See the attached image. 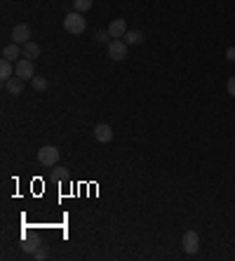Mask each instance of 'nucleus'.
Returning a JSON list of instances; mask_svg holds the SVG:
<instances>
[{
	"mask_svg": "<svg viewBox=\"0 0 235 261\" xmlns=\"http://www.w3.org/2000/svg\"><path fill=\"white\" fill-rule=\"evenodd\" d=\"M31 82H33V90H36V92H45V90H47V80L40 78V76H36Z\"/></svg>",
	"mask_w": 235,
	"mask_h": 261,
	"instance_id": "dca6fc26",
	"label": "nucleus"
},
{
	"mask_svg": "<svg viewBox=\"0 0 235 261\" xmlns=\"http://www.w3.org/2000/svg\"><path fill=\"white\" fill-rule=\"evenodd\" d=\"M50 177H52L54 181H64L66 177H68V172H66L64 167H59V165H54L52 172H50Z\"/></svg>",
	"mask_w": 235,
	"mask_h": 261,
	"instance_id": "4468645a",
	"label": "nucleus"
},
{
	"mask_svg": "<svg viewBox=\"0 0 235 261\" xmlns=\"http://www.w3.org/2000/svg\"><path fill=\"white\" fill-rule=\"evenodd\" d=\"M64 28L68 33H73V36H80V33H85V28H87V21H85V17L82 12H68L64 17Z\"/></svg>",
	"mask_w": 235,
	"mask_h": 261,
	"instance_id": "f257e3e1",
	"label": "nucleus"
},
{
	"mask_svg": "<svg viewBox=\"0 0 235 261\" xmlns=\"http://www.w3.org/2000/svg\"><path fill=\"white\" fill-rule=\"evenodd\" d=\"M73 7H76V12H87L92 7V0H73Z\"/></svg>",
	"mask_w": 235,
	"mask_h": 261,
	"instance_id": "2eb2a0df",
	"label": "nucleus"
},
{
	"mask_svg": "<svg viewBox=\"0 0 235 261\" xmlns=\"http://www.w3.org/2000/svg\"><path fill=\"white\" fill-rule=\"evenodd\" d=\"M24 54V50L17 45V42H12V45H7L5 50H2V59H7V61H14L17 57H21Z\"/></svg>",
	"mask_w": 235,
	"mask_h": 261,
	"instance_id": "9d476101",
	"label": "nucleus"
},
{
	"mask_svg": "<svg viewBox=\"0 0 235 261\" xmlns=\"http://www.w3.org/2000/svg\"><path fill=\"white\" fill-rule=\"evenodd\" d=\"M226 87H228V94H231V97H235V76H233V78H228V85H226Z\"/></svg>",
	"mask_w": 235,
	"mask_h": 261,
	"instance_id": "aec40b11",
	"label": "nucleus"
},
{
	"mask_svg": "<svg viewBox=\"0 0 235 261\" xmlns=\"http://www.w3.org/2000/svg\"><path fill=\"white\" fill-rule=\"evenodd\" d=\"M33 257H36V259H47V247H38Z\"/></svg>",
	"mask_w": 235,
	"mask_h": 261,
	"instance_id": "6ab92c4d",
	"label": "nucleus"
},
{
	"mask_svg": "<svg viewBox=\"0 0 235 261\" xmlns=\"http://www.w3.org/2000/svg\"><path fill=\"white\" fill-rule=\"evenodd\" d=\"M28 40H31V28H28L26 24H17V26L12 28V42L26 45Z\"/></svg>",
	"mask_w": 235,
	"mask_h": 261,
	"instance_id": "423d86ee",
	"label": "nucleus"
},
{
	"mask_svg": "<svg viewBox=\"0 0 235 261\" xmlns=\"http://www.w3.org/2000/svg\"><path fill=\"white\" fill-rule=\"evenodd\" d=\"M181 245H183V252H188V254H196L197 247H200V235H197L196 231H186V233H183Z\"/></svg>",
	"mask_w": 235,
	"mask_h": 261,
	"instance_id": "39448f33",
	"label": "nucleus"
},
{
	"mask_svg": "<svg viewBox=\"0 0 235 261\" xmlns=\"http://www.w3.org/2000/svg\"><path fill=\"white\" fill-rule=\"evenodd\" d=\"M24 82H26V80H21L19 76H17V78L12 76L10 80H5V90H7V94H14V97H17V94L24 92Z\"/></svg>",
	"mask_w": 235,
	"mask_h": 261,
	"instance_id": "1a4fd4ad",
	"label": "nucleus"
},
{
	"mask_svg": "<svg viewBox=\"0 0 235 261\" xmlns=\"http://www.w3.org/2000/svg\"><path fill=\"white\" fill-rule=\"evenodd\" d=\"M108 38H111L108 31H97V33H94V40H97V42H106Z\"/></svg>",
	"mask_w": 235,
	"mask_h": 261,
	"instance_id": "a211bd4d",
	"label": "nucleus"
},
{
	"mask_svg": "<svg viewBox=\"0 0 235 261\" xmlns=\"http://www.w3.org/2000/svg\"><path fill=\"white\" fill-rule=\"evenodd\" d=\"M94 139H97V141H101V144H108V141L113 139V130H111V125H106V122L97 125V127H94Z\"/></svg>",
	"mask_w": 235,
	"mask_h": 261,
	"instance_id": "6e6552de",
	"label": "nucleus"
},
{
	"mask_svg": "<svg viewBox=\"0 0 235 261\" xmlns=\"http://www.w3.org/2000/svg\"><path fill=\"white\" fill-rule=\"evenodd\" d=\"M226 59L235 61V47H228V50H226Z\"/></svg>",
	"mask_w": 235,
	"mask_h": 261,
	"instance_id": "412c9836",
	"label": "nucleus"
},
{
	"mask_svg": "<svg viewBox=\"0 0 235 261\" xmlns=\"http://www.w3.org/2000/svg\"><path fill=\"white\" fill-rule=\"evenodd\" d=\"M14 76V68H12V61H7V59H2L0 61V78H2V82L5 80H10Z\"/></svg>",
	"mask_w": 235,
	"mask_h": 261,
	"instance_id": "ddd939ff",
	"label": "nucleus"
},
{
	"mask_svg": "<svg viewBox=\"0 0 235 261\" xmlns=\"http://www.w3.org/2000/svg\"><path fill=\"white\" fill-rule=\"evenodd\" d=\"M127 31H130V28H127V21H125V19H113V21L108 24V36H111V38H125Z\"/></svg>",
	"mask_w": 235,
	"mask_h": 261,
	"instance_id": "0eeeda50",
	"label": "nucleus"
},
{
	"mask_svg": "<svg viewBox=\"0 0 235 261\" xmlns=\"http://www.w3.org/2000/svg\"><path fill=\"white\" fill-rule=\"evenodd\" d=\"M21 249L28 252V254H36V249H38V240H26V242L21 245Z\"/></svg>",
	"mask_w": 235,
	"mask_h": 261,
	"instance_id": "f3484780",
	"label": "nucleus"
},
{
	"mask_svg": "<svg viewBox=\"0 0 235 261\" xmlns=\"http://www.w3.org/2000/svg\"><path fill=\"white\" fill-rule=\"evenodd\" d=\"M14 76H19L21 80H33L36 78V61L31 59H19L14 66Z\"/></svg>",
	"mask_w": 235,
	"mask_h": 261,
	"instance_id": "20e7f679",
	"label": "nucleus"
},
{
	"mask_svg": "<svg viewBox=\"0 0 235 261\" xmlns=\"http://www.w3.org/2000/svg\"><path fill=\"white\" fill-rule=\"evenodd\" d=\"M21 50H24V57H26V59H31V61H36V59L40 57V47L33 42V40H28L26 45H21Z\"/></svg>",
	"mask_w": 235,
	"mask_h": 261,
	"instance_id": "9b49d317",
	"label": "nucleus"
},
{
	"mask_svg": "<svg viewBox=\"0 0 235 261\" xmlns=\"http://www.w3.org/2000/svg\"><path fill=\"white\" fill-rule=\"evenodd\" d=\"M38 162L45 167H54L59 162V148L57 146H42L38 151Z\"/></svg>",
	"mask_w": 235,
	"mask_h": 261,
	"instance_id": "f03ea898",
	"label": "nucleus"
},
{
	"mask_svg": "<svg viewBox=\"0 0 235 261\" xmlns=\"http://www.w3.org/2000/svg\"><path fill=\"white\" fill-rule=\"evenodd\" d=\"M125 38H127V40H125L127 45H139V42L144 40V33H141L139 28H130V31L125 33Z\"/></svg>",
	"mask_w": 235,
	"mask_h": 261,
	"instance_id": "f8f14e48",
	"label": "nucleus"
},
{
	"mask_svg": "<svg viewBox=\"0 0 235 261\" xmlns=\"http://www.w3.org/2000/svg\"><path fill=\"white\" fill-rule=\"evenodd\" d=\"M108 57L113 59V61H122V59H127V42L122 38H113L108 42Z\"/></svg>",
	"mask_w": 235,
	"mask_h": 261,
	"instance_id": "7ed1b4c3",
	"label": "nucleus"
}]
</instances>
